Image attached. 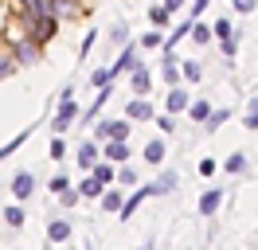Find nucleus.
Masks as SVG:
<instances>
[{
    "label": "nucleus",
    "mask_w": 258,
    "mask_h": 250,
    "mask_svg": "<svg viewBox=\"0 0 258 250\" xmlns=\"http://www.w3.org/2000/svg\"><path fill=\"white\" fill-rule=\"evenodd\" d=\"M71 86L63 90V98H59V113H55V121H51V129H55V137H63L67 129L75 125V117H79V106H75V98H71Z\"/></svg>",
    "instance_id": "1"
},
{
    "label": "nucleus",
    "mask_w": 258,
    "mask_h": 250,
    "mask_svg": "<svg viewBox=\"0 0 258 250\" xmlns=\"http://www.w3.org/2000/svg\"><path fill=\"white\" fill-rule=\"evenodd\" d=\"M12 59H16L20 67H35V62L43 59V51H39V43H35L32 35H24V39H16V51H12Z\"/></svg>",
    "instance_id": "2"
},
{
    "label": "nucleus",
    "mask_w": 258,
    "mask_h": 250,
    "mask_svg": "<svg viewBox=\"0 0 258 250\" xmlns=\"http://www.w3.org/2000/svg\"><path fill=\"white\" fill-rule=\"evenodd\" d=\"M55 31H59V20H55L51 12H43V16H35V20H32V39H35V43L55 39Z\"/></svg>",
    "instance_id": "3"
},
{
    "label": "nucleus",
    "mask_w": 258,
    "mask_h": 250,
    "mask_svg": "<svg viewBox=\"0 0 258 250\" xmlns=\"http://www.w3.org/2000/svg\"><path fill=\"white\" fill-rule=\"evenodd\" d=\"M137 67H145V62H141V47L129 43L125 51H121V59L110 67V75H117V71H137Z\"/></svg>",
    "instance_id": "4"
},
{
    "label": "nucleus",
    "mask_w": 258,
    "mask_h": 250,
    "mask_svg": "<svg viewBox=\"0 0 258 250\" xmlns=\"http://www.w3.org/2000/svg\"><path fill=\"white\" fill-rule=\"evenodd\" d=\"M47 12L55 20H75V16H82V4L79 0H47Z\"/></svg>",
    "instance_id": "5"
},
{
    "label": "nucleus",
    "mask_w": 258,
    "mask_h": 250,
    "mask_svg": "<svg viewBox=\"0 0 258 250\" xmlns=\"http://www.w3.org/2000/svg\"><path fill=\"white\" fill-rule=\"evenodd\" d=\"M98 137L102 141H129V125L125 121H102L98 125Z\"/></svg>",
    "instance_id": "6"
},
{
    "label": "nucleus",
    "mask_w": 258,
    "mask_h": 250,
    "mask_svg": "<svg viewBox=\"0 0 258 250\" xmlns=\"http://www.w3.org/2000/svg\"><path fill=\"white\" fill-rule=\"evenodd\" d=\"M32 192H35V176L32 172H16V176H12V196H16V200H28Z\"/></svg>",
    "instance_id": "7"
},
{
    "label": "nucleus",
    "mask_w": 258,
    "mask_h": 250,
    "mask_svg": "<svg viewBox=\"0 0 258 250\" xmlns=\"http://www.w3.org/2000/svg\"><path fill=\"white\" fill-rule=\"evenodd\" d=\"M102 153H106L110 164H125V160H129V141H106Z\"/></svg>",
    "instance_id": "8"
},
{
    "label": "nucleus",
    "mask_w": 258,
    "mask_h": 250,
    "mask_svg": "<svg viewBox=\"0 0 258 250\" xmlns=\"http://www.w3.org/2000/svg\"><path fill=\"white\" fill-rule=\"evenodd\" d=\"M219 203H223V188H208V192H204V200H200V215H215V211H219Z\"/></svg>",
    "instance_id": "9"
},
{
    "label": "nucleus",
    "mask_w": 258,
    "mask_h": 250,
    "mask_svg": "<svg viewBox=\"0 0 258 250\" xmlns=\"http://www.w3.org/2000/svg\"><path fill=\"white\" fill-rule=\"evenodd\" d=\"M149 196H153V188H137V192H133V196H129V200L125 203H121V219H129V215H133V211H137V207H141V203H145L149 200Z\"/></svg>",
    "instance_id": "10"
},
{
    "label": "nucleus",
    "mask_w": 258,
    "mask_h": 250,
    "mask_svg": "<svg viewBox=\"0 0 258 250\" xmlns=\"http://www.w3.org/2000/svg\"><path fill=\"white\" fill-rule=\"evenodd\" d=\"M79 164H82L86 172L98 164V145H94V141H82V145H79Z\"/></svg>",
    "instance_id": "11"
},
{
    "label": "nucleus",
    "mask_w": 258,
    "mask_h": 250,
    "mask_svg": "<svg viewBox=\"0 0 258 250\" xmlns=\"http://www.w3.org/2000/svg\"><path fill=\"white\" fill-rule=\"evenodd\" d=\"M47 238L51 242H67V238H71V223H67V219H51L47 223Z\"/></svg>",
    "instance_id": "12"
},
{
    "label": "nucleus",
    "mask_w": 258,
    "mask_h": 250,
    "mask_svg": "<svg viewBox=\"0 0 258 250\" xmlns=\"http://www.w3.org/2000/svg\"><path fill=\"white\" fill-rule=\"evenodd\" d=\"M129 117H133V121H149V117H153V106H149L145 98H137V102H129V109H125Z\"/></svg>",
    "instance_id": "13"
},
{
    "label": "nucleus",
    "mask_w": 258,
    "mask_h": 250,
    "mask_svg": "<svg viewBox=\"0 0 258 250\" xmlns=\"http://www.w3.org/2000/svg\"><path fill=\"white\" fill-rule=\"evenodd\" d=\"M149 188H153V196H168V192L176 188V172H161V180L149 184Z\"/></svg>",
    "instance_id": "14"
},
{
    "label": "nucleus",
    "mask_w": 258,
    "mask_h": 250,
    "mask_svg": "<svg viewBox=\"0 0 258 250\" xmlns=\"http://www.w3.org/2000/svg\"><path fill=\"white\" fill-rule=\"evenodd\" d=\"M129 86H133V94H149V71L145 67H137V71H129Z\"/></svg>",
    "instance_id": "15"
},
{
    "label": "nucleus",
    "mask_w": 258,
    "mask_h": 250,
    "mask_svg": "<svg viewBox=\"0 0 258 250\" xmlns=\"http://www.w3.org/2000/svg\"><path fill=\"white\" fill-rule=\"evenodd\" d=\"M90 176H94L102 188L113 184V164H110V160H102V164H94V168H90Z\"/></svg>",
    "instance_id": "16"
},
{
    "label": "nucleus",
    "mask_w": 258,
    "mask_h": 250,
    "mask_svg": "<svg viewBox=\"0 0 258 250\" xmlns=\"http://www.w3.org/2000/svg\"><path fill=\"white\" fill-rule=\"evenodd\" d=\"M211 35H215L219 43H223V39H235V28H231V20H227V16H219V20H215V28H211Z\"/></svg>",
    "instance_id": "17"
},
{
    "label": "nucleus",
    "mask_w": 258,
    "mask_h": 250,
    "mask_svg": "<svg viewBox=\"0 0 258 250\" xmlns=\"http://www.w3.org/2000/svg\"><path fill=\"white\" fill-rule=\"evenodd\" d=\"M164 156H168V153H164V141H149V145H145V160H149V164H161Z\"/></svg>",
    "instance_id": "18"
},
{
    "label": "nucleus",
    "mask_w": 258,
    "mask_h": 250,
    "mask_svg": "<svg viewBox=\"0 0 258 250\" xmlns=\"http://www.w3.org/2000/svg\"><path fill=\"white\" fill-rule=\"evenodd\" d=\"M121 203H125V196H121L117 188H110V192L102 196V207H106V211H121Z\"/></svg>",
    "instance_id": "19"
},
{
    "label": "nucleus",
    "mask_w": 258,
    "mask_h": 250,
    "mask_svg": "<svg viewBox=\"0 0 258 250\" xmlns=\"http://www.w3.org/2000/svg\"><path fill=\"white\" fill-rule=\"evenodd\" d=\"M4 223H8L12 231H20V227H24V207H4Z\"/></svg>",
    "instance_id": "20"
},
{
    "label": "nucleus",
    "mask_w": 258,
    "mask_h": 250,
    "mask_svg": "<svg viewBox=\"0 0 258 250\" xmlns=\"http://www.w3.org/2000/svg\"><path fill=\"white\" fill-rule=\"evenodd\" d=\"M223 168H227V172H235V176H239V172H246V153H231Z\"/></svg>",
    "instance_id": "21"
},
{
    "label": "nucleus",
    "mask_w": 258,
    "mask_h": 250,
    "mask_svg": "<svg viewBox=\"0 0 258 250\" xmlns=\"http://www.w3.org/2000/svg\"><path fill=\"white\" fill-rule=\"evenodd\" d=\"M149 20H153V28H168V12H164V8H161V4H153V8H149Z\"/></svg>",
    "instance_id": "22"
},
{
    "label": "nucleus",
    "mask_w": 258,
    "mask_h": 250,
    "mask_svg": "<svg viewBox=\"0 0 258 250\" xmlns=\"http://www.w3.org/2000/svg\"><path fill=\"white\" fill-rule=\"evenodd\" d=\"M168 109H172V113L188 109V94H184V90H172V94H168Z\"/></svg>",
    "instance_id": "23"
},
{
    "label": "nucleus",
    "mask_w": 258,
    "mask_h": 250,
    "mask_svg": "<svg viewBox=\"0 0 258 250\" xmlns=\"http://www.w3.org/2000/svg\"><path fill=\"white\" fill-rule=\"evenodd\" d=\"M16 67H20V62L12 59V51H0V78H8L12 71H16Z\"/></svg>",
    "instance_id": "24"
},
{
    "label": "nucleus",
    "mask_w": 258,
    "mask_h": 250,
    "mask_svg": "<svg viewBox=\"0 0 258 250\" xmlns=\"http://www.w3.org/2000/svg\"><path fill=\"white\" fill-rule=\"evenodd\" d=\"M188 35H192L196 43H208V39H211V28H208V24H196V20H192V31H188Z\"/></svg>",
    "instance_id": "25"
},
{
    "label": "nucleus",
    "mask_w": 258,
    "mask_h": 250,
    "mask_svg": "<svg viewBox=\"0 0 258 250\" xmlns=\"http://www.w3.org/2000/svg\"><path fill=\"white\" fill-rule=\"evenodd\" d=\"M180 75L188 78V82H200V75H204V71H200V62H192V59H188L184 67H180Z\"/></svg>",
    "instance_id": "26"
},
{
    "label": "nucleus",
    "mask_w": 258,
    "mask_h": 250,
    "mask_svg": "<svg viewBox=\"0 0 258 250\" xmlns=\"http://www.w3.org/2000/svg\"><path fill=\"white\" fill-rule=\"evenodd\" d=\"M24 141H28V133H20V137H12L8 145H0V160H4V156H12V153L20 149V145H24Z\"/></svg>",
    "instance_id": "27"
},
{
    "label": "nucleus",
    "mask_w": 258,
    "mask_h": 250,
    "mask_svg": "<svg viewBox=\"0 0 258 250\" xmlns=\"http://www.w3.org/2000/svg\"><path fill=\"white\" fill-rule=\"evenodd\" d=\"M98 192H102V184H98L94 176H86V180L79 184V196H98Z\"/></svg>",
    "instance_id": "28"
},
{
    "label": "nucleus",
    "mask_w": 258,
    "mask_h": 250,
    "mask_svg": "<svg viewBox=\"0 0 258 250\" xmlns=\"http://www.w3.org/2000/svg\"><path fill=\"white\" fill-rule=\"evenodd\" d=\"M141 47H145V51H153V47H164V35H161V28H157V31H149L145 39H141Z\"/></svg>",
    "instance_id": "29"
},
{
    "label": "nucleus",
    "mask_w": 258,
    "mask_h": 250,
    "mask_svg": "<svg viewBox=\"0 0 258 250\" xmlns=\"http://www.w3.org/2000/svg\"><path fill=\"white\" fill-rule=\"evenodd\" d=\"M188 109H192V117H196V121H208V113H211V106H208V102H192Z\"/></svg>",
    "instance_id": "30"
},
{
    "label": "nucleus",
    "mask_w": 258,
    "mask_h": 250,
    "mask_svg": "<svg viewBox=\"0 0 258 250\" xmlns=\"http://www.w3.org/2000/svg\"><path fill=\"white\" fill-rule=\"evenodd\" d=\"M223 121H227V109H211V113H208V121H204V125H208V129H219Z\"/></svg>",
    "instance_id": "31"
},
{
    "label": "nucleus",
    "mask_w": 258,
    "mask_h": 250,
    "mask_svg": "<svg viewBox=\"0 0 258 250\" xmlns=\"http://www.w3.org/2000/svg\"><path fill=\"white\" fill-rule=\"evenodd\" d=\"M246 129H250V133L258 129V98L250 102V106H246Z\"/></svg>",
    "instance_id": "32"
},
{
    "label": "nucleus",
    "mask_w": 258,
    "mask_h": 250,
    "mask_svg": "<svg viewBox=\"0 0 258 250\" xmlns=\"http://www.w3.org/2000/svg\"><path fill=\"white\" fill-rule=\"evenodd\" d=\"M59 200H63V207H75L82 196H79V188H67V192H59Z\"/></svg>",
    "instance_id": "33"
},
{
    "label": "nucleus",
    "mask_w": 258,
    "mask_h": 250,
    "mask_svg": "<svg viewBox=\"0 0 258 250\" xmlns=\"http://www.w3.org/2000/svg\"><path fill=\"white\" fill-rule=\"evenodd\" d=\"M63 153H67L63 137H55V141H51V160H63Z\"/></svg>",
    "instance_id": "34"
},
{
    "label": "nucleus",
    "mask_w": 258,
    "mask_h": 250,
    "mask_svg": "<svg viewBox=\"0 0 258 250\" xmlns=\"http://www.w3.org/2000/svg\"><path fill=\"white\" fill-rule=\"evenodd\" d=\"M110 71H94V75H90V82H94V86H110Z\"/></svg>",
    "instance_id": "35"
},
{
    "label": "nucleus",
    "mask_w": 258,
    "mask_h": 250,
    "mask_svg": "<svg viewBox=\"0 0 258 250\" xmlns=\"http://www.w3.org/2000/svg\"><path fill=\"white\" fill-rule=\"evenodd\" d=\"M117 180H121V184H133V180H137V172H133V168H121V172H117Z\"/></svg>",
    "instance_id": "36"
},
{
    "label": "nucleus",
    "mask_w": 258,
    "mask_h": 250,
    "mask_svg": "<svg viewBox=\"0 0 258 250\" xmlns=\"http://www.w3.org/2000/svg\"><path fill=\"white\" fill-rule=\"evenodd\" d=\"M67 188H71V184H67V176H55V180H51V192H55V196L67 192Z\"/></svg>",
    "instance_id": "37"
},
{
    "label": "nucleus",
    "mask_w": 258,
    "mask_h": 250,
    "mask_svg": "<svg viewBox=\"0 0 258 250\" xmlns=\"http://www.w3.org/2000/svg\"><path fill=\"white\" fill-rule=\"evenodd\" d=\"M254 4H258V0H235V8H239V12H254Z\"/></svg>",
    "instance_id": "38"
},
{
    "label": "nucleus",
    "mask_w": 258,
    "mask_h": 250,
    "mask_svg": "<svg viewBox=\"0 0 258 250\" xmlns=\"http://www.w3.org/2000/svg\"><path fill=\"white\" fill-rule=\"evenodd\" d=\"M172 129H176V121H172V113H168V117H161V133H172Z\"/></svg>",
    "instance_id": "39"
},
{
    "label": "nucleus",
    "mask_w": 258,
    "mask_h": 250,
    "mask_svg": "<svg viewBox=\"0 0 258 250\" xmlns=\"http://www.w3.org/2000/svg\"><path fill=\"white\" fill-rule=\"evenodd\" d=\"M208 4H211V0H192V16H200L204 8H208Z\"/></svg>",
    "instance_id": "40"
},
{
    "label": "nucleus",
    "mask_w": 258,
    "mask_h": 250,
    "mask_svg": "<svg viewBox=\"0 0 258 250\" xmlns=\"http://www.w3.org/2000/svg\"><path fill=\"white\" fill-rule=\"evenodd\" d=\"M180 4H184V0H164V4H161V8H164V12H176V8H180Z\"/></svg>",
    "instance_id": "41"
},
{
    "label": "nucleus",
    "mask_w": 258,
    "mask_h": 250,
    "mask_svg": "<svg viewBox=\"0 0 258 250\" xmlns=\"http://www.w3.org/2000/svg\"><path fill=\"white\" fill-rule=\"evenodd\" d=\"M141 250H153V246H141Z\"/></svg>",
    "instance_id": "42"
}]
</instances>
